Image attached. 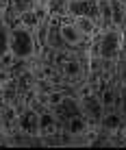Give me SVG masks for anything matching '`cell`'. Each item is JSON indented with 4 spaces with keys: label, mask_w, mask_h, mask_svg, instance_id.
I'll return each instance as SVG.
<instances>
[{
    "label": "cell",
    "mask_w": 126,
    "mask_h": 150,
    "mask_svg": "<svg viewBox=\"0 0 126 150\" xmlns=\"http://www.w3.org/2000/svg\"><path fill=\"white\" fill-rule=\"evenodd\" d=\"M126 33L120 26H102L93 35L91 46H89V59H100L104 63H120L124 50Z\"/></svg>",
    "instance_id": "cell-1"
},
{
    "label": "cell",
    "mask_w": 126,
    "mask_h": 150,
    "mask_svg": "<svg viewBox=\"0 0 126 150\" xmlns=\"http://www.w3.org/2000/svg\"><path fill=\"white\" fill-rule=\"evenodd\" d=\"M9 50L20 61H35L39 59L44 46L39 41L37 30L20 24L18 20H9Z\"/></svg>",
    "instance_id": "cell-2"
},
{
    "label": "cell",
    "mask_w": 126,
    "mask_h": 150,
    "mask_svg": "<svg viewBox=\"0 0 126 150\" xmlns=\"http://www.w3.org/2000/svg\"><path fill=\"white\" fill-rule=\"evenodd\" d=\"M61 135V120L57 115V111L52 107H41L39 109V133L37 137L41 139H50Z\"/></svg>",
    "instance_id": "cell-3"
},
{
    "label": "cell",
    "mask_w": 126,
    "mask_h": 150,
    "mask_svg": "<svg viewBox=\"0 0 126 150\" xmlns=\"http://www.w3.org/2000/svg\"><path fill=\"white\" fill-rule=\"evenodd\" d=\"M9 50V20H0V54Z\"/></svg>",
    "instance_id": "cell-4"
}]
</instances>
